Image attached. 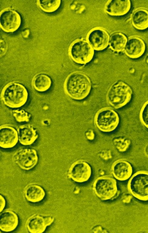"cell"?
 I'll return each mask as SVG.
<instances>
[{
  "instance_id": "cell-8",
  "label": "cell",
  "mask_w": 148,
  "mask_h": 233,
  "mask_svg": "<svg viewBox=\"0 0 148 233\" xmlns=\"http://www.w3.org/2000/svg\"><path fill=\"white\" fill-rule=\"evenodd\" d=\"M13 161L21 168L29 170L34 167L38 161V156L34 149L24 148L16 151L12 156Z\"/></svg>"
},
{
  "instance_id": "cell-22",
  "label": "cell",
  "mask_w": 148,
  "mask_h": 233,
  "mask_svg": "<svg viewBox=\"0 0 148 233\" xmlns=\"http://www.w3.org/2000/svg\"><path fill=\"white\" fill-rule=\"evenodd\" d=\"M35 89L39 92H44L48 90L52 85V80L48 75L40 74L34 78L33 82Z\"/></svg>"
},
{
  "instance_id": "cell-16",
  "label": "cell",
  "mask_w": 148,
  "mask_h": 233,
  "mask_svg": "<svg viewBox=\"0 0 148 233\" xmlns=\"http://www.w3.org/2000/svg\"><path fill=\"white\" fill-rule=\"evenodd\" d=\"M131 7V2L129 0H111L106 3L105 11L110 15L120 16L127 14Z\"/></svg>"
},
{
  "instance_id": "cell-10",
  "label": "cell",
  "mask_w": 148,
  "mask_h": 233,
  "mask_svg": "<svg viewBox=\"0 0 148 233\" xmlns=\"http://www.w3.org/2000/svg\"><path fill=\"white\" fill-rule=\"evenodd\" d=\"M21 24V18L16 11L7 9L1 13L0 27L4 32H13L19 28Z\"/></svg>"
},
{
  "instance_id": "cell-28",
  "label": "cell",
  "mask_w": 148,
  "mask_h": 233,
  "mask_svg": "<svg viewBox=\"0 0 148 233\" xmlns=\"http://www.w3.org/2000/svg\"><path fill=\"white\" fill-rule=\"evenodd\" d=\"M86 135L87 138L89 140H92L94 138L95 135L93 131L89 130L86 132Z\"/></svg>"
},
{
  "instance_id": "cell-29",
  "label": "cell",
  "mask_w": 148,
  "mask_h": 233,
  "mask_svg": "<svg viewBox=\"0 0 148 233\" xmlns=\"http://www.w3.org/2000/svg\"><path fill=\"white\" fill-rule=\"evenodd\" d=\"M145 152L146 155L148 156V144L145 147Z\"/></svg>"
},
{
  "instance_id": "cell-2",
  "label": "cell",
  "mask_w": 148,
  "mask_h": 233,
  "mask_svg": "<svg viewBox=\"0 0 148 233\" xmlns=\"http://www.w3.org/2000/svg\"><path fill=\"white\" fill-rule=\"evenodd\" d=\"M132 90L130 86L122 81L114 83L109 87L106 95L108 103L116 109L127 105L132 96Z\"/></svg>"
},
{
  "instance_id": "cell-1",
  "label": "cell",
  "mask_w": 148,
  "mask_h": 233,
  "mask_svg": "<svg viewBox=\"0 0 148 233\" xmlns=\"http://www.w3.org/2000/svg\"><path fill=\"white\" fill-rule=\"evenodd\" d=\"M92 83L88 76L85 73L79 71L70 73L66 79L64 89L66 94L76 100L85 98L90 94Z\"/></svg>"
},
{
  "instance_id": "cell-23",
  "label": "cell",
  "mask_w": 148,
  "mask_h": 233,
  "mask_svg": "<svg viewBox=\"0 0 148 233\" xmlns=\"http://www.w3.org/2000/svg\"><path fill=\"white\" fill-rule=\"evenodd\" d=\"M39 7L43 11L52 12L56 11L60 6V0H40L37 1Z\"/></svg>"
},
{
  "instance_id": "cell-11",
  "label": "cell",
  "mask_w": 148,
  "mask_h": 233,
  "mask_svg": "<svg viewBox=\"0 0 148 233\" xmlns=\"http://www.w3.org/2000/svg\"><path fill=\"white\" fill-rule=\"evenodd\" d=\"M110 36L108 32L101 28H95L91 30L87 36V41L94 50L101 51L108 45Z\"/></svg>"
},
{
  "instance_id": "cell-15",
  "label": "cell",
  "mask_w": 148,
  "mask_h": 233,
  "mask_svg": "<svg viewBox=\"0 0 148 233\" xmlns=\"http://www.w3.org/2000/svg\"><path fill=\"white\" fill-rule=\"evenodd\" d=\"M111 171L114 177L120 181L127 180L133 173V168L127 161L122 159L114 162L111 166Z\"/></svg>"
},
{
  "instance_id": "cell-6",
  "label": "cell",
  "mask_w": 148,
  "mask_h": 233,
  "mask_svg": "<svg viewBox=\"0 0 148 233\" xmlns=\"http://www.w3.org/2000/svg\"><path fill=\"white\" fill-rule=\"evenodd\" d=\"M93 189L95 195L103 200L114 198L118 191L116 180L109 176H102L96 178L93 182Z\"/></svg>"
},
{
  "instance_id": "cell-19",
  "label": "cell",
  "mask_w": 148,
  "mask_h": 233,
  "mask_svg": "<svg viewBox=\"0 0 148 233\" xmlns=\"http://www.w3.org/2000/svg\"><path fill=\"white\" fill-rule=\"evenodd\" d=\"M131 22L136 29L143 30L148 28V11L144 8L135 10L132 14Z\"/></svg>"
},
{
  "instance_id": "cell-27",
  "label": "cell",
  "mask_w": 148,
  "mask_h": 233,
  "mask_svg": "<svg viewBox=\"0 0 148 233\" xmlns=\"http://www.w3.org/2000/svg\"><path fill=\"white\" fill-rule=\"evenodd\" d=\"M0 213L4 209L6 205V201L4 197L1 194L0 195Z\"/></svg>"
},
{
  "instance_id": "cell-17",
  "label": "cell",
  "mask_w": 148,
  "mask_h": 233,
  "mask_svg": "<svg viewBox=\"0 0 148 233\" xmlns=\"http://www.w3.org/2000/svg\"><path fill=\"white\" fill-rule=\"evenodd\" d=\"M19 223L17 214L11 210H7L0 214V229L5 232H10L14 230Z\"/></svg>"
},
{
  "instance_id": "cell-18",
  "label": "cell",
  "mask_w": 148,
  "mask_h": 233,
  "mask_svg": "<svg viewBox=\"0 0 148 233\" xmlns=\"http://www.w3.org/2000/svg\"><path fill=\"white\" fill-rule=\"evenodd\" d=\"M18 131V140L20 144L23 145H31L38 138V135L36 130L29 124L20 126Z\"/></svg>"
},
{
  "instance_id": "cell-12",
  "label": "cell",
  "mask_w": 148,
  "mask_h": 233,
  "mask_svg": "<svg viewBox=\"0 0 148 233\" xmlns=\"http://www.w3.org/2000/svg\"><path fill=\"white\" fill-rule=\"evenodd\" d=\"M0 146L4 149H8L14 147L18 140L17 130L12 126L3 125L0 128Z\"/></svg>"
},
{
  "instance_id": "cell-21",
  "label": "cell",
  "mask_w": 148,
  "mask_h": 233,
  "mask_svg": "<svg viewBox=\"0 0 148 233\" xmlns=\"http://www.w3.org/2000/svg\"><path fill=\"white\" fill-rule=\"evenodd\" d=\"M127 39L123 33L117 32L113 33L110 37L109 45L113 51L119 52L124 50Z\"/></svg>"
},
{
  "instance_id": "cell-25",
  "label": "cell",
  "mask_w": 148,
  "mask_h": 233,
  "mask_svg": "<svg viewBox=\"0 0 148 233\" xmlns=\"http://www.w3.org/2000/svg\"><path fill=\"white\" fill-rule=\"evenodd\" d=\"M140 118L143 125L148 129V100L144 103L141 108Z\"/></svg>"
},
{
  "instance_id": "cell-9",
  "label": "cell",
  "mask_w": 148,
  "mask_h": 233,
  "mask_svg": "<svg viewBox=\"0 0 148 233\" xmlns=\"http://www.w3.org/2000/svg\"><path fill=\"white\" fill-rule=\"evenodd\" d=\"M92 175V169L90 165L82 160L74 162L69 169V177L75 182L82 183L88 181Z\"/></svg>"
},
{
  "instance_id": "cell-4",
  "label": "cell",
  "mask_w": 148,
  "mask_h": 233,
  "mask_svg": "<svg viewBox=\"0 0 148 233\" xmlns=\"http://www.w3.org/2000/svg\"><path fill=\"white\" fill-rule=\"evenodd\" d=\"M94 123L100 131L109 133L114 131L118 127L120 119L117 113L109 107L102 108L98 110L94 118Z\"/></svg>"
},
{
  "instance_id": "cell-5",
  "label": "cell",
  "mask_w": 148,
  "mask_h": 233,
  "mask_svg": "<svg viewBox=\"0 0 148 233\" xmlns=\"http://www.w3.org/2000/svg\"><path fill=\"white\" fill-rule=\"evenodd\" d=\"M129 192L140 201H148V172L139 171L134 173L127 183Z\"/></svg>"
},
{
  "instance_id": "cell-20",
  "label": "cell",
  "mask_w": 148,
  "mask_h": 233,
  "mask_svg": "<svg viewBox=\"0 0 148 233\" xmlns=\"http://www.w3.org/2000/svg\"><path fill=\"white\" fill-rule=\"evenodd\" d=\"M46 195L45 191L40 185L35 184H30L25 188L24 195L29 202L38 203L41 201Z\"/></svg>"
},
{
  "instance_id": "cell-26",
  "label": "cell",
  "mask_w": 148,
  "mask_h": 233,
  "mask_svg": "<svg viewBox=\"0 0 148 233\" xmlns=\"http://www.w3.org/2000/svg\"><path fill=\"white\" fill-rule=\"evenodd\" d=\"M114 141L117 148L121 152L125 151L130 144L128 140L121 138H116L114 140Z\"/></svg>"
},
{
  "instance_id": "cell-13",
  "label": "cell",
  "mask_w": 148,
  "mask_h": 233,
  "mask_svg": "<svg viewBox=\"0 0 148 233\" xmlns=\"http://www.w3.org/2000/svg\"><path fill=\"white\" fill-rule=\"evenodd\" d=\"M146 50V45L144 41L137 36L130 37L127 40L124 51L129 57L136 59L141 57Z\"/></svg>"
},
{
  "instance_id": "cell-7",
  "label": "cell",
  "mask_w": 148,
  "mask_h": 233,
  "mask_svg": "<svg viewBox=\"0 0 148 233\" xmlns=\"http://www.w3.org/2000/svg\"><path fill=\"white\" fill-rule=\"evenodd\" d=\"M69 54L72 60L80 64L89 62L93 57L94 49L87 40L77 39L71 44Z\"/></svg>"
},
{
  "instance_id": "cell-24",
  "label": "cell",
  "mask_w": 148,
  "mask_h": 233,
  "mask_svg": "<svg viewBox=\"0 0 148 233\" xmlns=\"http://www.w3.org/2000/svg\"><path fill=\"white\" fill-rule=\"evenodd\" d=\"M13 115L15 120L18 122H28L31 116L28 113L22 109L13 110Z\"/></svg>"
},
{
  "instance_id": "cell-3",
  "label": "cell",
  "mask_w": 148,
  "mask_h": 233,
  "mask_svg": "<svg viewBox=\"0 0 148 233\" xmlns=\"http://www.w3.org/2000/svg\"><path fill=\"white\" fill-rule=\"evenodd\" d=\"M28 97L25 87L21 83L13 82L6 85L2 93L4 104L8 107L16 108L24 105Z\"/></svg>"
},
{
  "instance_id": "cell-30",
  "label": "cell",
  "mask_w": 148,
  "mask_h": 233,
  "mask_svg": "<svg viewBox=\"0 0 148 233\" xmlns=\"http://www.w3.org/2000/svg\"><path fill=\"white\" fill-rule=\"evenodd\" d=\"M146 62H147V63H148V57H147V59H146Z\"/></svg>"
},
{
  "instance_id": "cell-14",
  "label": "cell",
  "mask_w": 148,
  "mask_h": 233,
  "mask_svg": "<svg viewBox=\"0 0 148 233\" xmlns=\"http://www.w3.org/2000/svg\"><path fill=\"white\" fill-rule=\"evenodd\" d=\"M54 220V218L51 216L37 215L28 219L27 227L31 233H41L45 231L47 226L52 224Z\"/></svg>"
}]
</instances>
